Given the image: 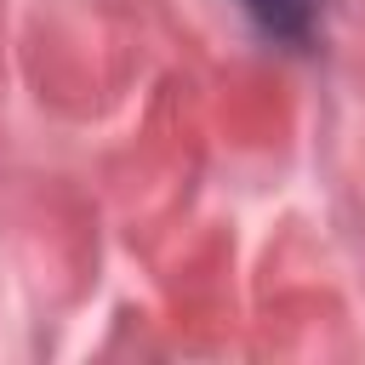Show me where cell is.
<instances>
[{
	"mask_svg": "<svg viewBox=\"0 0 365 365\" xmlns=\"http://www.w3.org/2000/svg\"><path fill=\"white\" fill-rule=\"evenodd\" d=\"M245 6L268 34H285V40H302L314 23V0H245Z\"/></svg>",
	"mask_w": 365,
	"mask_h": 365,
	"instance_id": "cell-1",
	"label": "cell"
}]
</instances>
